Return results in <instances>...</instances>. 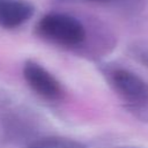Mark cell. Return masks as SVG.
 <instances>
[{"label":"cell","instance_id":"8","mask_svg":"<svg viewBox=\"0 0 148 148\" xmlns=\"http://www.w3.org/2000/svg\"><path fill=\"white\" fill-rule=\"evenodd\" d=\"M124 148H133V147H124Z\"/></svg>","mask_w":148,"mask_h":148},{"label":"cell","instance_id":"5","mask_svg":"<svg viewBox=\"0 0 148 148\" xmlns=\"http://www.w3.org/2000/svg\"><path fill=\"white\" fill-rule=\"evenodd\" d=\"M30 148H86L81 143L65 138H45L36 141Z\"/></svg>","mask_w":148,"mask_h":148},{"label":"cell","instance_id":"1","mask_svg":"<svg viewBox=\"0 0 148 148\" xmlns=\"http://www.w3.org/2000/svg\"><path fill=\"white\" fill-rule=\"evenodd\" d=\"M37 32L44 39L66 47L77 46L86 38L82 23L75 17L61 13L45 15L37 24Z\"/></svg>","mask_w":148,"mask_h":148},{"label":"cell","instance_id":"4","mask_svg":"<svg viewBox=\"0 0 148 148\" xmlns=\"http://www.w3.org/2000/svg\"><path fill=\"white\" fill-rule=\"evenodd\" d=\"M34 14V7L23 0H0V27L14 29L27 22Z\"/></svg>","mask_w":148,"mask_h":148},{"label":"cell","instance_id":"6","mask_svg":"<svg viewBox=\"0 0 148 148\" xmlns=\"http://www.w3.org/2000/svg\"><path fill=\"white\" fill-rule=\"evenodd\" d=\"M136 57L141 62H143L148 67V49L147 47H139L136 50Z\"/></svg>","mask_w":148,"mask_h":148},{"label":"cell","instance_id":"2","mask_svg":"<svg viewBox=\"0 0 148 148\" xmlns=\"http://www.w3.org/2000/svg\"><path fill=\"white\" fill-rule=\"evenodd\" d=\"M109 81L116 92L135 108L148 106V82L126 68H112L108 72Z\"/></svg>","mask_w":148,"mask_h":148},{"label":"cell","instance_id":"3","mask_svg":"<svg viewBox=\"0 0 148 148\" xmlns=\"http://www.w3.org/2000/svg\"><path fill=\"white\" fill-rule=\"evenodd\" d=\"M23 76L28 86L40 97L49 101H58L64 90L59 81L43 66L35 61H27L23 67Z\"/></svg>","mask_w":148,"mask_h":148},{"label":"cell","instance_id":"7","mask_svg":"<svg viewBox=\"0 0 148 148\" xmlns=\"http://www.w3.org/2000/svg\"><path fill=\"white\" fill-rule=\"evenodd\" d=\"M90 1H95V2H109L112 0H90Z\"/></svg>","mask_w":148,"mask_h":148}]
</instances>
